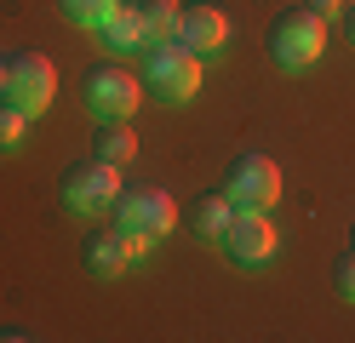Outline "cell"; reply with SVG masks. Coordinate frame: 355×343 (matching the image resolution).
<instances>
[{
	"label": "cell",
	"mask_w": 355,
	"mask_h": 343,
	"mask_svg": "<svg viewBox=\"0 0 355 343\" xmlns=\"http://www.w3.org/2000/svg\"><path fill=\"white\" fill-rule=\"evenodd\" d=\"M115 223L126 229V235H144V240H161V235H172V223H178V206H172V195L166 189H138V195H115Z\"/></svg>",
	"instance_id": "52a82bcc"
},
{
	"label": "cell",
	"mask_w": 355,
	"mask_h": 343,
	"mask_svg": "<svg viewBox=\"0 0 355 343\" xmlns=\"http://www.w3.org/2000/svg\"><path fill=\"white\" fill-rule=\"evenodd\" d=\"M327 52V17H315L309 6H293L270 23V58L281 69H309Z\"/></svg>",
	"instance_id": "7a4b0ae2"
},
{
	"label": "cell",
	"mask_w": 355,
	"mask_h": 343,
	"mask_svg": "<svg viewBox=\"0 0 355 343\" xmlns=\"http://www.w3.org/2000/svg\"><path fill=\"white\" fill-rule=\"evenodd\" d=\"M178 40H184L195 58L224 52V40H230V12L218 6V0H195V6H184V17H178Z\"/></svg>",
	"instance_id": "9c48e42d"
},
{
	"label": "cell",
	"mask_w": 355,
	"mask_h": 343,
	"mask_svg": "<svg viewBox=\"0 0 355 343\" xmlns=\"http://www.w3.org/2000/svg\"><path fill=\"white\" fill-rule=\"evenodd\" d=\"M315 17H344V0H304Z\"/></svg>",
	"instance_id": "ac0fdd59"
},
{
	"label": "cell",
	"mask_w": 355,
	"mask_h": 343,
	"mask_svg": "<svg viewBox=\"0 0 355 343\" xmlns=\"http://www.w3.org/2000/svg\"><path fill=\"white\" fill-rule=\"evenodd\" d=\"M138 17H144V40L161 46V40H178V17H184V6H178V0H138Z\"/></svg>",
	"instance_id": "5bb4252c"
},
{
	"label": "cell",
	"mask_w": 355,
	"mask_h": 343,
	"mask_svg": "<svg viewBox=\"0 0 355 343\" xmlns=\"http://www.w3.org/2000/svg\"><path fill=\"white\" fill-rule=\"evenodd\" d=\"M224 195L235 206H258V212H270V206L281 200V166L270 155H235L230 172H224Z\"/></svg>",
	"instance_id": "5b68a950"
},
{
	"label": "cell",
	"mask_w": 355,
	"mask_h": 343,
	"mask_svg": "<svg viewBox=\"0 0 355 343\" xmlns=\"http://www.w3.org/2000/svg\"><path fill=\"white\" fill-rule=\"evenodd\" d=\"M275 246H281V235H275L270 212H258V206H235V218L224 229V252H230V258L241 269H263V263L275 258Z\"/></svg>",
	"instance_id": "8992f818"
},
{
	"label": "cell",
	"mask_w": 355,
	"mask_h": 343,
	"mask_svg": "<svg viewBox=\"0 0 355 343\" xmlns=\"http://www.w3.org/2000/svg\"><path fill=\"white\" fill-rule=\"evenodd\" d=\"M344 35H349V46H355V6L344 12Z\"/></svg>",
	"instance_id": "ffe728a7"
},
{
	"label": "cell",
	"mask_w": 355,
	"mask_h": 343,
	"mask_svg": "<svg viewBox=\"0 0 355 343\" xmlns=\"http://www.w3.org/2000/svg\"><path fill=\"white\" fill-rule=\"evenodd\" d=\"M29 121H35V114H24L17 103H6V98H0V149H17V143H24Z\"/></svg>",
	"instance_id": "2e32d148"
},
{
	"label": "cell",
	"mask_w": 355,
	"mask_h": 343,
	"mask_svg": "<svg viewBox=\"0 0 355 343\" xmlns=\"http://www.w3.org/2000/svg\"><path fill=\"white\" fill-rule=\"evenodd\" d=\"M58 98V69L40 52H12V75H6V103H17L24 114H46V103Z\"/></svg>",
	"instance_id": "ba28073f"
},
{
	"label": "cell",
	"mask_w": 355,
	"mask_h": 343,
	"mask_svg": "<svg viewBox=\"0 0 355 343\" xmlns=\"http://www.w3.org/2000/svg\"><path fill=\"white\" fill-rule=\"evenodd\" d=\"M6 75H12V58H0V98H6Z\"/></svg>",
	"instance_id": "d6986e66"
},
{
	"label": "cell",
	"mask_w": 355,
	"mask_h": 343,
	"mask_svg": "<svg viewBox=\"0 0 355 343\" xmlns=\"http://www.w3.org/2000/svg\"><path fill=\"white\" fill-rule=\"evenodd\" d=\"M98 35H103L109 52H138V46H149V40H144V17H138V6H115V12L98 23Z\"/></svg>",
	"instance_id": "7c38bea8"
},
{
	"label": "cell",
	"mask_w": 355,
	"mask_h": 343,
	"mask_svg": "<svg viewBox=\"0 0 355 343\" xmlns=\"http://www.w3.org/2000/svg\"><path fill=\"white\" fill-rule=\"evenodd\" d=\"M115 6H121V0H58V12L69 17L75 29H98V23L115 12Z\"/></svg>",
	"instance_id": "9a60e30c"
},
{
	"label": "cell",
	"mask_w": 355,
	"mask_h": 343,
	"mask_svg": "<svg viewBox=\"0 0 355 343\" xmlns=\"http://www.w3.org/2000/svg\"><path fill=\"white\" fill-rule=\"evenodd\" d=\"M92 149L103 160H115V166H132V155H138V132H132V121H98Z\"/></svg>",
	"instance_id": "4fadbf2b"
},
{
	"label": "cell",
	"mask_w": 355,
	"mask_h": 343,
	"mask_svg": "<svg viewBox=\"0 0 355 343\" xmlns=\"http://www.w3.org/2000/svg\"><path fill=\"white\" fill-rule=\"evenodd\" d=\"M349 246H355V229H349Z\"/></svg>",
	"instance_id": "44dd1931"
},
{
	"label": "cell",
	"mask_w": 355,
	"mask_h": 343,
	"mask_svg": "<svg viewBox=\"0 0 355 343\" xmlns=\"http://www.w3.org/2000/svg\"><path fill=\"white\" fill-rule=\"evenodd\" d=\"M80 263H86V274H98V281H115V274L132 263L126 229H98V235H86L80 240Z\"/></svg>",
	"instance_id": "30bf717a"
},
{
	"label": "cell",
	"mask_w": 355,
	"mask_h": 343,
	"mask_svg": "<svg viewBox=\"0 0 355 343\" xmlns=\"http://www.w3.org/2000/svg\"><path fill=\"white\" fill-rule=\"evenodd\" d=\"M332 292H338L344 304H355V246L332 258Z\"/></svg>",
	"instance_id": "e0dca14e"
},
{
	"label": "cell",
	"mask_w": 355,
	"mask_h": 343,
	"mask_svg": "<svg viewBox=\"0 0 355 343\" xmlns=\"http://www.w3.org/2000/svg\"><path fill=\"white\" fill-rule=\"evenodd\" d=\"M144 91H155L161 103H189L201 91V58L184 40H161L144 52Z\"/></svg>",
	"instance_id": "6da1fadb"
},
{
	"label": "cell",
	"mask_w": 355,
	"mask_h": 343,
	"mask_svg": "<svg viewBox=\"0 0 355 343\" xmlns=\"http://www.w3.org/2000/svg\"><path fill=\"white\" fill-rule=\"evenodd\" d=\"M121 195V166L103 155H86L63 166V206L69 212H109Z\"/></svg>",
	"instance_id": "3957f363"
},
{
	"label": "cell",
	"mask_w": 355,
	"mask_h": 343,
	"mask_svg": "<svg viewBox=\"0 0 355 343\" xmlns=\"http://www.w3.org/2000/svg\"><path fill=\"white\" fill-rule=\"evenodd\" d=\"M230 218H235V200L218 189V195H195V206H189V229L201 240H224V229H230Z\"/></svg>",
	"instance_id": "8fae6325"
},
{
	"label": "cell",
	"mask_w": 355,
	"mask_h": 343,
	"mask_svg": "<svg viewBox=\"0 0 355 343\" xmlns=\"http://www.w3.org/2000/svg\"><path fill=\"white\" fill-rule=\"evenodd\" d=\"M138 98H144V75H132L126 63H98L86 75V103L98 121H132Z\"/></svg>",
	"instance_id": "277c9868"
}]
</instances>
